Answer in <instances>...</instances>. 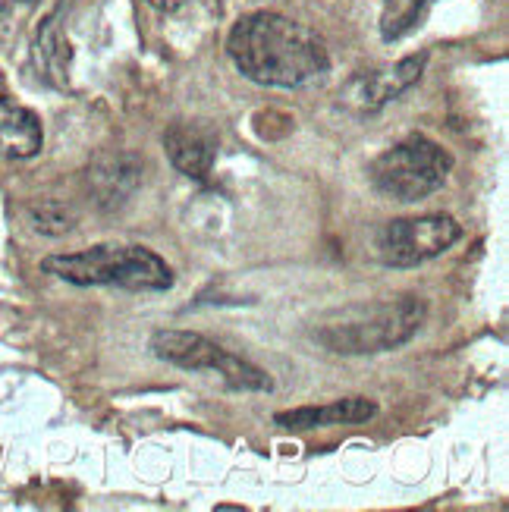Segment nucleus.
<instances>
[{"label":"nucleus","instance_id":"obj_1","mask_svg":"<svg viewBox=\"0 0 509 512\" xmlns=\"http://www.w3.org/2000/svg\"><path fill=\"white\" fill-rule=\"evenodd\" d=\"M227 54L242 76L271 88L315 85L330 70V54L318 32L268 10L236 22L227 38Z\"/></svg>","mask_w":509,"mask_h":512},{"label":"nucleus","instance_id":"obj_2","mask_svg":"<svg viewBox=\"0 0 509 512\" xmlns=\"http://www.w3.org/2000/svg\"><path fill=\"white\" fill-rule=\"evenodd\" d=\"M425 321V302L415 296L359 302L330 311L312 330V340L337 355L390 352L409 343Z\"/></svg>","mask_w":509,"mask_h":512},{"label":"nucleus","instance_id":"obj_3","mask_svg":"<svg viewBox=\"0 0 509 512\" xmlns=\"http://www.w3.org/2000/svg\"><path fill=\"white\" fill-rule=\"evenodd\" d=\"M41 271L73 286H123L132 293H161L173 286L170 264L145 246H95L70 255H48Z\"/></svg>","mask_w":509,"mask_h":512},{"label":"nucleus","instance_id":"obj_4","mask_svg":"<svg viewBox=\"0 0 509 512\" xmlns=\"http://www.w3.org/2000/svg\"><path fill=\"white\" fill-rule=\"evenodd\" d=\"M453 170V158L437 142L425 136H409L406 142L387 148L371 161V186L393 202H422L444 189Z\"/></svg>","mask_w":509,"mask_h":512},{"label":"nucleus","instance_id":"obj_5","mask_svg":"<svg viewBox=\"0 0 509 512\" xmlns=\"http://www.w3.org/2000/svg\"><path fill=\"white\" fill-rule=\"evenodd\" d=\"M151 352L161 362L183 368V371H211L224 381L230 390H274L268 371L246 362L242 355L227 352L224 346L211 343L202 333L192 330H158L151 337Z\"/></svg>","mask_w":509,"mask_h":512},{"label":"nucleus","instance_id":"obj_6","mask_svg":"<svg viewBox=\"0 0 509 512\" xmlns=\"http://www.w3.org/2000/svg\"><path fill=\"white\" fill-rule=\"evenodd\" d=\"M462 227L447 214L390 220L374 236V255L387 267H415L456 246Z\"/></svg>","mask_w":509,"mask_h":512},{"label":"nucleus","instance_id":"obj_7","mask_svg":"<svg viewBox=\"0 0 509 512\" xmlns=\"http://www.w3.org/2000/svg\"><path fill=\"white\" fill-rule=\"evenodd\" d=\"M425 63H428V54H412L400 63L387 66V70H374V73H362L356 76L343 92V101L356 110H381L384 104L396 101L403 92L422 79L425 73Z\"/></svg>","mask_w":509,"mask_h":512},{"label":"nucleus","instance_id":"obj_8","mask_svg":"<svg viewBox=\"0 0 509 512\" xmlns=\"http://www.w3.org/2000/svg\"><path fill=\"white\" fill-rule=\"evenodd\" d=\"M378 415V406L371 399L349 396L337 399L330 406H302V409H286L277 412L274 421L286 431H318V428H337V425H362V421Z\"/></svg>","mask_w":509,"mask_h":512},{"label":"nucleus","instance_id":"obj_9","mask_svg":"<svg viewBox=\"0 0 509 512\" xmlns=\"http://www.w3.org/2000/svg\"><path fill=\"white\" fill-rule=\"evenodd\" d=\"M164 148L170 164L183 176H192V180H205L217 158V139L205 126L192 123H176L164 136Z\"/></svg>","mask_w":509,"mask_h":512},{"label":"nucleus","instance_id":"obj_10","mask_svg":"<svg viewBox=\"0 0 509 512\" xmlns=\"http://www.w3.org/2000/svg\"><path fill=\"white\" fill-rule=\"evenodd\" d=\"M41 142H44V132L32 110L10 98H0V154L26 161L41 151Z\"/></svg>","mask_w":509,"mask_h":512},{"label":"nucleus","instance_id":"obj_11","mask_svg":"<svg viewBox=\"0 0 509 512\" xmlns=\"http://www.w3.org/2000/svg\"><path fill=\"white\" fill-rule=\"evenodd\" d=\"M88 180H92V189L98 192V202L104 208H117L136 192L142 180V167L132 158H126V154H117V158L98 161L92 173H88Z\"/></svg>","mask_w":509,"mask_h":512},{"label":"nucleus","instance_id":"obj_12","mask_svg":"<svg viewBox=\"0 0 509 512\" xmlns=\"http://www.w3.org/2000/svg\"><path fill=\"white\" fill-rule=\"evenodd\" d=\"M431 0H387L381 10V35L384 41H396L409 35L422 22Z\"/></svg>","mask_w":509,"mask_h":512},{"label":"nucleus","instance_id":"obj_13","mask_svg":"<svg viewBox=\"0 0 509 512\" xmlns=\"http://www.w3.org/2000/svg\"><path fill=\"white\" fill-rule=\"evenodd\" d=\"M66 44H63V35H60V26H57V16L48 19V26H44L38 32V54L44 57V63L51 66V76L63 73V66H66V57H70V51H63Z\"/></svg>","mask_w":509,"mask_h":512},{"label":"nucleus","instance_id":"obj_14","mask_svg":"<svg viewBox=\"0 0 509 512\" xmlns=\"http://www.w3.org/2000/svg\"><path fill=\"white\" fill-rule=\"evenodd\" d=\"M29 217H32V227H35L38 233H48V236H60V233H66V230H73V214L66 211L63 205H54V202H48V205H35V208L29 211Z\"/></svg>","mask_w":509,"mask_h":512},{"label":"nucleus","instance_id":"obj_15","mask_svg":"<svg viewBox=\"0 0 509 512\" xmlns=\"http://www.w3.org/2000/svg\"><path fill=\"white\" fill-rule=\"evenodd\" d=\"M148 4H151V7H158V10H167V13H170V10L180 7L183 0H148Z\"/></svg>","mask_w":509,"mask_h":512},{"label":"nucleus","instance_id":"obj_16","mask_svg":"<svg viewBox=\"0 0 509 512\" xmlns=\"http://www.w3.org/2000/svg\"><path fill=\"white\" fill-rule=\"evenodd\" d=\"M10 4H13V0H0V10H7Z\"/></svg>","mask_w":509,"mask_h":512}]
</instances>
